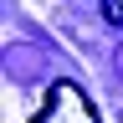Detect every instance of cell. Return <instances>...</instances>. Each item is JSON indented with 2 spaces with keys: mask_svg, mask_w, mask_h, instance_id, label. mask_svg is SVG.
Wrapping results in <instances>:
<instances>
[{
  "mask_svg": "<svg viewBox=\"0 0 123 123\" xmlns=\"http://www.w3.org/2000/svg\"><path fill=\"white\" fill-rule=\"evenodd\" d=\"M31 123H98V108H92V98L82 92V82L56 77V82L41 92V103L31 108Z\"/></svg>",
  "mask_w": 123,
  "mask_h": 123,
  "instance_id": "cell-1",
  "label": "cell"
},
{
  "mask_svg": "<svg viewBox=\"0 0 123 123\" xmlns=\"http://www.w3.org/2000/svg\"><path fill=\"white\" fill-rule=\"evenodd\" d=\"M103 10H108V21H113V26L123 21V0H108V5H103Z\"/></svg>",
  "mask_w": 123,
  "mask_h": 123,
  "instance_id": "cell-2",
  "label": "cell"
},
{
  "mask_svg": "<svg viewBox=\"0 0 123 123\" xmlns=\"http://www.w3.org/2000/svg\"><path fill=\"white\" fill-rule=\"evenodd\" d=\"M118 72H123V46H118Z\"/></svg>",
  "mask_w": 123,
  "mask_h": 123,
  "instance_id": "cell-3",
  "label": "cell"
}]
</instances>
